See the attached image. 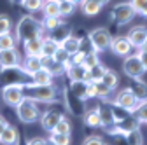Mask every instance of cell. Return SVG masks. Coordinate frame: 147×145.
I'll return each mask as SVG.
<instances>
[{"mask_svg":"<svg viewBox=\"0 0 147 145\" xmlns=\"http://www.w3.org/2000/svg\"><path fill=\"white\" fill-rule=\"evenodd\" d=\"M44 17H53V16H60V2L56 0H46L42 5Z\"/></svg>","mask_w":147,"mask_h":145,"instance_id":"f1b7e54d","label":"cell"},{"mask_svg":"<svg viewBox=\"0 0 147 145\" xmlns=\"http://www.w3.org/2000/svg\"><path fill=\"white\" fill-rule=\"evenodd\" d=\"M123 72L130 77V79H142L144 74H145V68L142 65V61L138 60L137 54H130V56H126L124 61H123Z\"/></svg>","mask_w":147,"mask_h":145,"instance_id":"8992f818","label":"cell"},{"mask_svg":"<svg viewBox=\"0 0 147 145\" xmlns=\"http://www.w3.org/2000/svg\"><path fill=\"white\" fill-rule=\"evenodd\" d=\"M56 2H63V0H56Z\"/></svg>","mask_w":147,"mask_h":145,"instance_id":"91938a15","label":"cell"},{"mask_svg":"<svg viewBox=\"0 0 147 145\" xmlns=\"http://www.w3.org/2000/svg\"><path fill=\"white\" fill-rule=\"evenodd\" d=\"M42 33H44L42 23L30 14L21 16L20 21L16 23V40H20V42L39 39V37H42Z\"/></svg>","mask_w":147,"mask_h":145,"instance_id":"6da1fadb","label":"cell"},{"mask_svg":"<svg viewBox=\"0 0 147 145\" xmlns=\"http://www.w3.org/2000/svg\"><path fill=\"white\" fill-rule=\"evenodd\" d=\"M82 119H84V124L89 126V128H98L100 126V115L96 108H86Z\"/></svg>","mask_w":147,"mask_h":145,"instance_id":"83f0119b","label":"cell"},{"mask_svg":"<svg viewBox=\"0 0 147 145\" xmlns=\"http://www.w3.org/2000/svg\"><path fill=\"white\" fill-rule=\"evenodd\" d=\"M16 145H26V142H21V140H20V142H18Z\"/></svg>","mask_w":147,"mask_h":145,"instance_id":"6f0895ef","label":"cell"},{"mask_svg":"<svg viewBox=\"0 0 147 145\" xmlns=\"http://www.w3.org/2000/svg\"><path fill=\"white\" fill-rule=\"evenodd\" d=\"M133 11L144 17H147V0H130Z\"/></svg>","mask_w":147,"mask_h":145,"instance_id":"f35d334b","label":"cell"},{"mask_svg":"<svg viewBox=\"0 0 147 145\" xmlns=\"http://www.w3.org/2000/svg\"><path fill=\"white\" fill-rule=\"evenodd\" d=\"M100 82H102V84H105V86L110 89V91H114L116 86H117V82H119V77H117V74H116L114 70H109V68H107Z\"/></svg>","mask_w":147,"mask_h":145,"instance_id":"f546056e","label":"cell"},{"mask_svg":"<svg viewBox=\"0 0 147 145\" xmlns=\"http://www.w3.org/2000/svg\"><path fill=\"white\" fill-rule=\"evenodd\" d=\"M128 89L133 93V96H135L138 101H145V100H147V84H145L142 79H135L130 86H128Z\"/></svg>","mask_w":147,"mask_h":145,"instance_id":"d6986e66","label":"cell"},{"mask_svg":"<svg viewBox=\"0 0 147 145\" xmlns=\"http://www.w3.org/2000/svg\"><path fill=\"white\" fill-rule=\"evenodd\" d=\"M44 2H46V0H23L21 5L25 9H28L30 12H37V11H42Z\"/></svg>","mask_w":147,"mask_h":145,"instance_id":"74e56055","label":"cell"},{"mask_svg":"<svg viewBox=\"0 0 147 145\" xmlns=\"http://www.w3.org/2000/svg\"><path fill=\"white\" fill-rule=\"evenodd\" d=\"M21 68L28 77H32L35 72H39L42 68V58L40 56H26L25 61L21 63Z\"/></svg>","mask_w":147,"mask_h":145,"instance_id":"2e32d148","label":"cell"},{"mask_svg":"<svg viewBox=\"0 0 147 145\" xmlns=\"http://www.w3.org/2000/svg\"><path fill=\"white\" fill-rule=\"evenodd\" d=\"M65 74L70 79V82L88 81V68L84 65H68V63H65Z\"/></svg>","mask_w":147,"mask_h":145,"instance_id":"9a60e30c","label":"cell"},{"mask_svg":"<svg viewBox=\"0 0 147 145\" xmlns=\"http://www.w3.org/2000/svg\"><path fill=\"white\" fill-rule=\"evenodd\" d=\"M70 91L76 95L81 100H88V81H76V82H70Z\"/></svg>","mask_w":147,"mask_h":145,"instance_id":"484cf974","label":"cell"},{"mask_svg":"<svg viewBox=\"0 0 147 145\" xmlns=\"http://www.w3.org/2000/svg\"><path fill=\"white\" fill-rule=\"evenodd\" d=\"M96 2H98V4H100L102 7H103V5H107V4L110 2V0H96Z\"/></svg>","mask_w":147,"mask_h":145,"instance_id":"f5cc1de1","label":"cell"},{"mask_svg":"<svg viewBox=\"0 0 147 145\" xmlns=\"http://www.w3.org/2000/svg\"><path fill=\"white\" fill-rule=\"evenodd\" d=\"M16 115L18 119H20L21 122L25 124H33L35 121H39L40 119V110H39V107H37V103L30 98H23L20 105H16Z\"/></svg>","mask_w":147,"mask_h":145,"instance_id":"3957f363","label":"cell"},{"mask_svg":"<svg viewBox=\"0 0 147 145\" xmlns=\"http://www.w3.org/2000/svg\"><path fill=\"white\" fill-rule=\"evenodd\" d=\"M23 49L26 56H40V49H42V37L39 39H32L23 42Z\"/></svg>","mask_w":147,"mask_h":145,"instance_id":"44dd1931","label":"cell"},{"mask_svg":"<svg viewBox=\"0 0 147 145\" xmlns=\"http://www.w3.org/2000/svg\"><path fill=\"white\" fill-rule=\"evenodd\" d=\"M96 110H98V115H100V126H102L103 130L114 124V117H112V112H110L109 101L107 103H100L96 107Z\"/></svg>","mask_w":147,"mask_h":145,"instance_id":"e0dca14e","label":"cell"},{"mask_svg":"<svg viewBox=\"0 0 147 145\" xmlns=\"http://www.w3.org/2000/svg\"><path fill=\"white\" fill-rule=\"evenodd\" d=\"M23 98H25L23 84H11V86H4L2 87V100L5 101V105L16 107V105L21 103Z\"/></svg>","mask_w":147,"mask_h":145,"instance_id":"ba28073f","label":"cell"},{"mask_svg":"<svg viewBox=\"0 0 147 145\" xmlns=\"http://www.w3.org/2000/svg\"><path fill=\"white\" fill-rule=\"evenodd\" d=\"M18 142H20V133H18V130L12 124H7V128L0 135V143L2 145H16Z\"/></svg>","mask_w":147,"mask_h":145,"instance_id":"ac0fdd59","label":"cell"},{"mask_svg":"<svg viewBox=\"0 0 147 145\" xmlns=\"http://www.w3.org/2000/svg\"><path fill=\"white\" fill-rule=\"evenodd\" d=\"M46 145H56V143H54V142H51V140L47 138V140H46Z\"/></svg>","mask_w":147,"mask_h":145,"instance_id":"9f6ffc18","label":"cell"},{"mask_svg":"<svg viewBox=\"0 0 147 145\" xmlns=\"http://www.w3.org/2000/svg\"><path fill=\"white\" fill-rule=\"evenodd\" d=\"M82 145H107L105 142H103V138L102 136H88L84 142H82Z\"/></svg>","mask_w":147,"mask_h":145,"instance_id":"bcb514c9","label":"cell"},{"mask_svg":"<svg viewBox=\"0 0 147 145\" xmlns=\"http://www.w3.org/2000/svg\"><path fill=\"white\" fill-rule=\"evenodd\" d=\"M23 95H25V98H30V100L39 101V103H56L58 89L54 84L39 86V84H33V82H25L23 84Z\"/></svg>","mask_w":147,"mask_h":145,"instance_id":"7a4b0ae2","label":"cell"},{"mask_svg":"<svg viewBox=\"0 0 147 145\" xmlns=\"http://www.w3.org/2000/svg\"><path fill=\"white\" fill-rule=\"evenodd\" d=\"M60 25H61V17H60V16L44 17V21H42V28H44V32H53V30H56Z\"/></svg>","mask_w":147,"mask_h":145,"instance_id":"e575fe53","label":"cell"},{"mask_svg":"<svg viewBox=\"0 0 147 145\" xmlns=\"http://www.w3.org/2000/svg\"><path fill=\"white\" fill-rule=\"evenodd\" d=\"M109 107H110V112H112V117H114V124H117V122H121V121H124L126 117L131 115V110H128V108H124V107L116 105L114 101H109Z\"/></svg>","mask_w":147,"mask_h":145,"instance_id":"603a6c76","label":"cell"},{"mask_svg":"<svg viewBox=\"0 0 147 145\" xmlns=\"http://www.w3.org/2000/svg\"><path fill=\"white\" fill-rule=\"evenodd\" d=\"M109 49L112 51L116 56H119V58H126V56H130V54H131L133 46L130 44V40H128L126 37H121V35H117V37H112Z\"/></svg>","mask_w":147,"mask_h":145,"instance_id":"30bf717a","label":"cell"},{"mask_svg":"<svg viewBox=\"0 0 147 145\" xmlns=\"http://www.w3.org/2000/svg\"><path fill=\"white\" fill-rule=\"evenodd\" d=\"M11 26H12V23L9 19V16L0 14V33H9L11 32Z\"/></svg>","mask_w":147,"mask_h":145,"instance_id":"f6af8a7d","label":"cell"},{"mask_svg":"<svg viewBox=\"0 0 147 145\" xmlns=\"http://www.w3.org/2000/svg\"><path fill=\"white\" fill-rule=\"evenodd\" d=\"M105 70H107V68H105L102 63L95 65L93 68L88 70V81H89V82H100L102 77H103V74H105Z\"/></svg>","mask_w":147,"mask_h":145,"instance_id":"4dcf8cb0","label":"cell"},{"mask_svg":"<svg viewBox=\"0 0 147 145\" xmlns=\"http://www.w3.org/2000/svg\"><path fill=\"white\" fill-rule=\"evenodd\" d=\"M30 82L33 84H39V86H46V84H53V75L46 68H40L39 72H35V74L30 77Z\"/></svg>","mask_w":147,"mask_h":145,"instance_id":"4316f807","label":"cell"},{"mask_svg":"<svg viewBox=\"0 0 147 145\" xmlns=\"http://www.w3.org/2000/svg\"><path fill=\"white\" fill-rule=\"evenodd\" d=\"M63 101H65V107H67V110L74 115H84L86 112V103L84 100L77 98L76 95H74L70 91V87H65L63 89Z\"/></svg>","mask_w":147,"mask_h":145,"instance_id":"52a82bcc","label":"cell"},{"mask_svg":"<svg viewBox=\"0 0 147 145\" xmlns=\"http://www.w3.org/2000/svg\"><path fill=\"white\" fill-rule=\"evenodd\" d=\"M53 58L56 60V61H60V63H63V65H65V63L68 61V58H70V54H68V52H67V51L60 46V47L56 49V52L53 54Z\"/></svg>","mask_w":147,"mask_h":145,"instance_id":"ee69618b","label":"cell"},{"mask_svg":"<svg viewBox=\"0 0 147 145\" xmlns=\"http://www.w3.org/2000/svg\"><path fill=\"white\" fill-rule=\"evenodd\" d=\"M133 115L137 117V121L142 124H147V100L145 101H138V105L133 108Z\"/></svg>","mask_w":147,"mask_h":145,"instance_id":"836d02e7","label":"cell"},{"mask_svg":"<svg viewBox=\"0 0 147 145\" xmlns=\"http://www.w3.org/2000/svg\"><path fill=\"white\" fill-rule=\"evenodd\" d=\"M145 37H147V28L138 25V26H133L130 32H128L126 39L130 40V44L133 46V49H140L144 44H145Z\"/></svg>","mask_w":147,"mask_h":145,"instance_id":"4fadbf2b","label":"cell"},{"mask_svg":"<svg viewBox=\"0 0 147 145\" xmlns=\"http://www.w3.org/2000/svg\"><path fill=\"white\" fill-rule=\"evenodd\" d=\"M79 7H81L82 14H86V16H96L102 11V5L96 2V0H81Z\"/></svg>","mask_w":147,"mask_h":145,"instance_id":"cb8c5ba5","label":"cell"},{"mask_svg":"<svg viewBox=\"0 0 147 145\" xmlns=\"http://www.w3.org/2000/svg\"><path fill=\"white\" fill-rule=\"evenodd\" d=\"M9 2H11V4H14V5H16V4H21V2H23V0H9Z\"/></svg>","mask_w":147,"mask_h":145,"instance_id":"11a10c76","label":"cell"},{"mask_svg":"<svg viewBox=\"0 0 147 145\" xmlns=\"http://www.w3.org/2000/svg\"><path fill=\"white\" fill-rule=\"evenodd\" d=\"M124 138H126V143H128V145H144V135H142L140 128L128 131V133L124 135Z\"/></svg>","mask_w":147,"mask_h":145,"instance_id":"1f68e13d","label":"cell"},{"mask_svg":"<svg viewBox=\"0 0 147 145\" xmlns=\"http://www.w3.org/2000/svg\"><path fill=\"white\" fill-rule=\"evenodd\" d=\"M61 117H63V114L58 112V110H46L44 114H40V124H42V128L46 131L51 133L54 128H56V124L60 122Z\"/></svg>","mask_w":147,"mask_h":145,"instance_id":"5bb4252c","label":"cell"},{"mask_svg":"<svg viewBox=\"0 0 147 145\" xmlns=\"http://www.w3.org/2000/svg\"><path fill=\"white\" fill-rule=\"evenodd\" d=\"M144 46H147V37H145V44H144Z\"/></svg>","mask_w":147,"mask_h":145,"instance_id":"680465c9","label":"cell"},{"mask_svg":"<svg viewBox=\"0 0 147 145\" xmlns=\"http://www.w3.org/2000/svg\"><path fill=\"white\" fill-rule=\"evenodd\" d=\"M46 140H47V138L33 136V138H28V140H26V145H46Z\"/></svg>","mask_w":147,"mask_h":145,"instance_id":"c3c4849f","label":"cell"},{"mask_svg":"<svg viewBox=\"0 0 147 145\" xmlns=\"http://www.w3.org/2000/svg\"><path fill=\"white\" fill-rule=\"evenodd\" d=\"M89 42H91V47H93L95 52H102L105 49H109L110 46V40H112V37H110V33L107 28H95L93 32H89Z\"/></svg>","mask_w":147,"mask_h":145,"instance_id":"5b68a950","label":"cell"},{"mask_svg":"<svg viewBox=\"0 0 147 145\" xmlns=\"http://www.w3.org/2000/svg\"><path fill=\"white\" fill-rule=\"evenodd\" d=\"M25 77H28L21 65L14 66V68H4L0 72V81H2L4 86H11V84H25Z\"/></svg>","mask_w":147,"mask_h":145,"instance_id":"9c48e42d","label":"cell"},{"mask_svg":"<svg viewBox=\"0 0 147 145\" xmlns=\"http://www.w3.org/2000/svg\"><path fill=\"white\" fill-rule=\"evenodd\" d=\"M117 126H119V128H121V131L126 135L128 131H131V130H137L138 128V126H140V122L137 121V117L131 114L130 117H126L124 121H121V122H117Z\"/></svg>","mask_w":147,"mask_h":145,"instance_id":"d6a6232c","label":"cell"},{"mask_svg":"<svg viewBox=\"0 0 147 145\" xmlns=\"http://www.w3.org/2000/svg\"><path fill=\"white\" fill-rule=\"evenodd\" d=\"M54 133H61V135H70L72 133V122L67 119V117H61L60 119V122L56 124V128L53 130ZM51 131V133H53Z\"/></svg>","mask_w":147,"mask_h":145,"instance_id":"8d00e7d4","label":"cell"},{"mask_svg":"<svg viewBox=\"0 0 147 145\" xmlns=\"http://www.w3.org/2000/svg\"><path fill=\"white\" fill-rule=\"evenodd\" d=\"M21 65V56L16 51V47L11 49H2L0 51V68H14Z\"/></svg>","mask_w":147,"mask_h":145,"instance_id":"8fae6325","label":"cell"},{"mask_svg":"<svg viewBox=\"0 0 147 145\" xmlns=\"http://www.w3.org/2000/svg\"><path fill=\"white\" fill-rule=\"evenodd\" d=\"M137 56H138V60L142 61V65H144V68H145V72H147V46H142V47L138 49Z\"/></svg>","mask_w":147,"mask_h":145,"instance_id":"7dc6e473","label":"cell"},{"mask_svg":"<svg viewBox=\"0 0 147 145\" xmlns=\"http://www.w3.org/2000/svg\"><path fill=\"white\" fill-rule=\"evenodd\" d=\"M7 124H9V122H7V121L2 117V115H0V135H2V131L7 128Z\"/></svg>","mask_w":147,"mask_h":145,"instance_id":"816d5d0a","label":"cell"},{"mask_svg":"<svg viewBox=\"0 0 147 145\" xmlns=\"http://www.w3.org/2000/svg\"><path fill=\"white\" fill-rule=\"evenodd\" d=\"M135 11H133V7H131V4L130 2H121V4H116L114 7H112V11H110V17H112V21L116 23V25H119V26H123V25H128L133 17H135Z\"/></svg>","mask_w":147,"mask_h":145,"instance_id":"277c9868","label":"cell"},{"mask_svg":"<svg viewBox=\"0 0 147 145\" xmlns=\"http://www.w3.org/2000/svg\"><path fill=\"white\" fill-rule=\"evenodd\" d=\"M112 101H114L116 105H119V107H124V108H128V110H131V114H133V108L138 105V100L133 96V93H131L128 87L121 89V91L114 96Z\"/></svg>","mask_w":147,"mask_h":145,"instance_id":"7c38bea8","label":"cell"},{"mask_svg":"<svg viewBox=\"0 0 147 145\" xmlns=\"http://www.w3.org/2000/svg\"><path fill=\"white\" fill-rule=\"evenodd\" d=\"M96 84V98H100V100H107V101H110L109 100V96H110V93H112V91H110V89L105 86V84H102V82H95Z\"/></svg>","mask_w":147,"mask_h":145,"instance_id":"7bdbcfd3","label":"cell"},{"mask_svg":"<svg viewBox=\"0 0 147 145\" xmlns=\"http://www.w3.org/2000/svg\"><path fill=\"white\" fill-rule=\"evenodd\" d=\"M68 2H72L74 5H79V4H81V0H68Z\"/></svg>","mask_w":147,"mask_h":145,"instance_id":"db71d44e","label":"cell"},{"mask_svg":"<svg viewBox=\"0 0 147 145\" xmlns=\"http://www.w3.org/2000/svg\"><path fill=\"white\" fill-rule=\"evenodd\" d=\"M49 140L56 145H70V135H61V133H49Z\"/></svg>","mask_w":147,"mask_h":145,"instance_id":"b9f144b4","label":"cell"},{"mask_svg":"<svg viewBox=\"0 0 147 145\" xmlns=\"http://www.w3.org/2000/svg\"><path fill=\"white\" fill-rule=\"evenodd\" d=\"M68 54H70V56H72V54H76L77 51H79V47H81V39L79 37H76V35H74V33H70L68 35V37L60 44Z\"/></svg>","mask_w":147,"mask_h":145,"instance_id":"d4e9b609","label":"cell"},{"mask_svg":"<svg viewBox=\"0 0 147 145\" xmlns=\"http://www.w3.org/2000/svg\"><path fill=\"white\" fill-rule=\"evenodd\" d=\"M42 68H46L53 77L65 74V65L60 63V61H56L54 58H42Z\"/></svg>","mask_w":147,"mask_h":145,"instance_id":"ffe728a7","label":"cell"},{"mask_svg":"<svg viewBox=\"0 0 147 145\" xmlns=\"http://www.w3.org/2000/svg\"><path fill=\"white\" fill-rule=\"evenodd\" d=\"M60 47L58 42H54L51 37H42V49H40V58H53V54Z\"/></svg>","mask_w":147,"mask_h":145,"instance_id":"7402d4cb","label":"cell"},{"mask_svg":"<svg viewBox=\"0 0 147 145\" xmlns=\"http://www.w3.org/2000/svg\"><path fill=\"white\" fill-rule=\"evenodd\" d=\"M112 145H128L124 135H112Z\"/></svg>","mask_w":147,"mask_h":145,"instance_id":"f907efd6","label":"cell"},{"mask_svg":"<svg viewBox=\"0 0 147 145\" xmlns=\"http://www.w3.org/2000/svg\"><path fill=\"white\" fill-rule=\"evenodd\" d=\"M100 63V58H98V52H95V51H91V52H88L86 56H84V61H82V65L89 70V68H93L95 65H98Z\"/></svg>","mask_w":147,"mask_h":145,"instance_id":"ab89813d","label":"cell"},{"mask_svg":"<svg viewBox=\"0 0 147 145\" xmlns=\"http://www.w3.org/2000/svg\"><path fill=\"white\" fill-rule=\"evenodd\" d=\"M88 98H96V84L88 81Z\"/></svg>","mask_w":147,"mask_h":145,"instance_id":"681fc988","label":"cell"},{"mask_svg":"<svg viewBox=\"0 0 147 145\" xmlns=\"http://www.w3.org/2000/svg\"><path fill=\"white\" fill-rule=\"evenodd\" d=\"M16 46V37L9 32V33H0V51L2 49H11Z\"/></svg>","mask_w":147,"mask_h":145,"instance_id":"d590c367","label":"cell"},{"mask_svg":"<svg viewBox=\"0 0 147 145\" xmlns=\"http://www.w3.org/2000/svg\"><path fill=\"white\" fill-rule=\"evenodd\" d=\"M74 11H76V5L68 0H63L60 2V17H67V16H72Z\"/></svg>","mask_w":147,"mask_h":145,"instance_id":"60d3db41","label":"cell"}]
</instances>
